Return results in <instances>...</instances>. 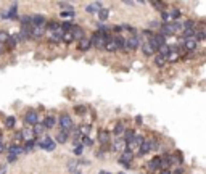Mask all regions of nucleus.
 <instances>
[{
	"instance_id": "f257e3e1",
	"label": "nucleus",
	"mask_w": 206,
	"mask_h": 174,
	"mask_svg": "<svg viewBox=\"0 0 206 174\" xmlns=\"http://www.w3.org/2000/svg\"><path fill=\"white\" fill-rule=\"evenodd\" d=\"M110 34L108 32H103V31H97V32H93L92 37H90V40H92V45L95 47V49L98 50H101V49H105V44L110 40Z\"/></svg>"
},
{
	"instance_id": "f03ea898",
	"label": "nucleus",
	"mask_w": 206,
	"mask_h": 174,
	"mask_svg": "<svg viewBox=\"0 0 206 174\" xmlns=\"http://www.w3.org/2000/svg\"><path fill=\"white\" fill-rule=\"evenodd\" d=\"M161 18H163V23L164 24H169V23H174L180 18V10L179 8H172V10H164L161 13Z\"/></svg>"
},
{
	"instance_id": "7ed1b4c3",
	"label": "nucleus",
	"mask_w": 206,
	"mask_h": 174,
	"mask_svg": "<svg viewBox=\"0 0 206 174\" xmlns=\"http://www.w3.org/2000/svg\"><path fill=\"white\" fill-rule=\"evenodd\" d=\"M156 145H158V142L154 139H145V142L140 145L137 155H139V157H143V155H147L148 152H151V150L156 148Z\"/></svg>"
},
{
	"instance_id": "20e7f679",
	"label": "nucleus",
	"mask_w": 206,
	"mask_h": 174,
	"mask_svg": "<svg viewBox=\"0 0 206 174\" xmlns=\"http://www.w3.org/2000/svg\"><path fill=\"white\" fill-rule=\"evenodd\" d=\"M139 45H140V37L139 36H129V37H126V52H134V50H137L139 49Z\"/></svg>"
},
{
	"instance_id": "39448f33",
	"label": "nucleus",
	"mask_w": 206,
	"mask_h": 174,
	"mask_svg": "<svg viewBox=\"0 0 206 174\" xmlns=\"http://www.w3.org/2000/svg\"><path fill=\"white\" fill-rule=\"evenodd\" d=\"M60 128H61V131H66V132H71L73 128H74V124H73V119H71V116L69 115H61L60 116Z\"/></svg>"
},
{
	"instance_id": "423d86ee",
	"label": "nucleus",
	"mask_w": 206,
	"mask_h": 174,
	"mask_svg": "<svg viewBox=\"0 0 206 174\" xmlns=\"http://www.w3.org/2000/svg\"><path fill=\"white\" fill-rule=\"evenodd\" d=\"M37 145H39L40 148L47 150V152H53L55 147H57V142L52 140V137H48V135H45V137H42L39 142H37Z\"/></svg>"
},
{
	"instance_id": "0eeeda50",
	"label": "nucleus",
	"mask_w": 206,
	"mask_h": 174,
	"mask_svg": "<svg viewBox=\"0 0 206 174\" xmlns=\"http://www.w3.org/2000/svg\"><path fill=\"white\" fill-rule=\"evenodd\" d=\"M148 42L153 45V49L158 52L163 45H166V37H164V36H161V34H153V36L148 39Z\"/></svg>"
},
{
	"instance_id": "6e6552de",
	"label": "nucleus",
	"mask_w": 206,
	"mask_h": 174,
	"mask_svg": "<svg viewBox=\"0 0 206 174\" xmlns=\"http://www.w3.org/2000/svg\"><path fill=\"white\" fill-rule=\"evenodd\" d=\"M182 55V49L180 47H171V53L167 55V63H176Z\"/></svg>"
},
{
	"instance_id": "1a4fd4ad",
	"label": "nucleus",
	"mask_w": 206,
	"mask_h": 174,
	"mask_svg": "<svg viewBox=\"0 0 206 174\" xmlns=\"http://www.w3.org/2000/svg\"><path fill=\"white\" fill-rule=\"evenodd\" d=\"M24 123L34 128V126L39 123V115H37L36 111H27L26 115H24Z\"/></svg>"
},
{
	"instance_id": "9d476101",
	"label": "nucleus",
	"mask_w": 206,
	"mask_h": 174,
	"mask_svg": "<svg viewBox=\"0 0 206 174\" xmlns=\"http://www.w3.org/2000/svg\"><path fill=\"white\" fill-rule=\"evenodd\" d=\"M20 134H21V139L24 140V142L36 140V135H34V131H32V128H24L23 131H20Z\"/></svg>"
},
{
	"instance_id": "9b49d317",
	"label": "nucleus",
	"mask_w": 206,
	"mask_h": 174,
	"mask_svg": "<svg viewBox=\"0 0 206 174\" xmlns=\"http://www.w3.org/2000/svg\"><path fill=\"white\" fill-rule=\"evenodd\" d=\"M45 31H47V24L45 26H32L31 37L32 39H40V37L45 34Z\"/></svg>"
},
{
	"instance_id": "f8f14e48",
	"label": "nucleus",
	"mask_w": 206,
	"mask_h": 174,
	"mask_svg": "<svg viewBox=\"0 0 206 174\" xmlns=\"http://www.w3.org/2000/svg\"><path fill=\"white\" fill-rule=\"evenodd\" d=\"M92 40H90V37H84V39H81L77 42V49L81 50V52H87V50H90L92 49Z\"/></svg>"
},
{
	"instance_id": "ddd939ff",
	"label": "nucleus",
	"mask_w": 206,
	"mask_h": 174,
	"mask_svg": "<svg viewBox=\"0 0 206 174\" xmlns=\"http://www.w3.org/2000/svg\"><path fill=\"white\" fill-rule=\"evenodd\" d=\"M98 142H100L101 147H106V145L111 142V135H110L108 131H100V132H98Z\"/></svg>"
},
{
	"instance_id": "4468645a",
	"label": "nucleus",
	"mask_w": 206,
	"mask_h": 174,
	"mask_svg": "<svg viewBox=\"0 0 206 174\" xmlns=\"http://www.w3.org/2000/svg\"><path fill=\"white\" fill-rule=\"evenodd\" d=\"M148 171H161V157H154L151 158V161L148 163Z\"/></svg>"
},
{
	"instance_id": "2eb2a0df",
	"label": "nucleus",
	"mask_w": 206,
	"mask_h": 174,
	"mask_svg": "<svg viewBox=\"0 0 206 174\" xmlns=\"http://www.w3.org/2000/svg\"><path fill=\"white\" fill-rule=\"evenodd\" d=\"M182 153L180 152H176V153H169V163L171 166H180L182 164Z\"/></svg>"
},
{
	"instance_id": "dca6fc26",
	"label": "nucleus",
	"mask_w": 206,
	"mask_h": 174,
	"mask_svg": "<svg viewBox=\"0 0 206 174\" xmlns=\"http://www.w3.org/2000/svg\"><path fill=\"white\" fill-rule=\"evenodd\" d=\"M126 148H127V142H126L124 139L119 137V139H116L114 142H113V150H116V152H121V153H123Z\"/></svg>"
},
{
	"instance_id": "f3484780",
	"label": "nucleus",
	"mask_w": 206,
	"mask_h": 174,
	"mask_svg": "<svg viewBox=\"0 0 206 174\" xmlns=\"http://www.w3.org/2000/svg\"><path fill=\"white\" fill-rule=\"evenodd\" d=\"M103 50L110 52V53H114V52H118V50H119V47H118V44H116L114 37H110V40L105 44V49H103Z\"/></svg>"
},
{
	"instance_id": "a211bd4d",
	"label": "nucleus",
	"mask_w": 206,
	"mask_h": 174,
	"mask_svg": "<svg viewBox=\"0 0 206 174\" xmlns=\"http://www.w3.org/2000/svg\"><path fill=\"white\" fill-rule=\"evenodd\" d=\"M142 52H143V55H145V56H154V53H156V50L153 49V45L150 44L148 40L142 44Z\"/></svg>"
},
{
	"instance_id": "6ab92c4d",
	"label": "nucleus",
	"mask_w": 206,
	"mask_h": 174,
	"mask_svg": "<svg viewBox=\"0 0 206 174\" xmlns=\"http://www.w3.org/2000/svg\"><path fill=\"white\" fill-rule=\"evenodd\" d=\"M101 10V3L100 2H93V3H90V5H87L86 7V11L89 13V15H98V11Z\"/></svg>"
},
{
	"instance_id": "aec40b11",
	"label": "nucleus",
	"mask_w": 206,
	"mask_h": 174,
	"mask_svg": "<svg viewBox=\"0 0 206 174\" xmlns=\"http://www.w3.org/2000/svg\"><path fill=\"white\" fill-rule=\"evenodd\" d=\"M71 32H73L74 40H77V42L81 40V39H84V37H86V36H84V29H82L81 26H76V24H74V27L71 29Z\"/></svg>"
},
{
	"instance_id": "412c9836",
	"label": "nucleus",
	"mask_w": 206,
	"mask_h": 174,
	"mask_svg": "<svg viewBox=\"0 0 206 174\" xmlns=\"http://www.w3.org/2000/svg\"><path fill=\"white\" fill-rule=\"evenodd\" d=\"M31 23H32V26H45L47 24L45 18L42 15H32L31 16Z\"/></svg>"
},
{
	"instance_id": "4be33fe9",
	"label": "nucleus",
	"mask_w": 206,
	"mask_h": 174,
	"mask_svg": "<svg viewBox=\"0 0 206 174\" xmlns=\"http://www.w3.org/2000/svg\"><path fill=\"white\" fill-rule=\"evenodd\" d=\"M134 157L135 155L130 152V150H127L126 148L124 152H123V155L119 157V161H124V163H132V160H134Z\"/></svg>"
},
{
	"instance_id": "5701e85b",
	"label": "nucleus",
	"mask_w": 206,
	"mask_h": 174,
	"mask_svg": "<svg viewBox=\"0 0 206 174\" xmlns=\"http://www.w3.org/2000/svg\"><path fill=\"white\" fill-rule=\"evenodd\" d=\"M24 152V150H23V147H20V145H11L10 148H8V155H11V157H20V155Z\"/></svg>"
},
{
	"instance_id": "b1692460",
	"label": "nucleus",
	"mask_w": 206,
	"mask_h": 174,
	"mask_svg": "<svg viewBox=\"0 0 206 174\" xmlns=\"http://www.w3.org/2000/svg\"><path fill=\"white\" fill-rule=\"evenodd\" d=\"M55 139H57V142H58V144H66V142H68V139H69V132H66V131H60Z\"/></svg>"
},
{
	"instance_id": "393cba45",
	"label": "nucleus",
	"mask_w": 206,
	"mask_h": 174,
	"mask_svg": "<svg viewBox=\"0 0 206 174\" xmlns=\"http://www.w3.org/2000/svg\"><path fill=\"white\" fill-rule=\"evenodd\" d=\"M184 49H185L187 52H193V50H196V40H195V39L184 40Z\"/></svg>"
},
{
	"instance_id": "a878e982",
	"label": "nucleus",
	"mask_w": 206,
	"mask_h": 174,
	"mask_svg": "<svg viewBox=\"0 0 206 174\" xmlns=\"http://www.w3.org/2000/svg\"><path fill=\"white\" fill-rule=\"evenodd\" d=\"M113 132H114V135H118V137H119L121 134L126 132V128H124V123H123V121H118V123H116Z\"/></svg>"
},
{
	"instance_id": "bb28decb",
	"label": "nucleus",
	"mask_w": 206,
	"mask_h": 174,
	"mask_svg": "<svg viewBox=\"0 0 206 174\" xmlns=\"http://www.w3.org/2000/svg\"><path fill=\"white\" fill-rule=\"evenodd\" d=\"M55 123H57L55 116L48 115V116L45 118V121H44V126H45V129H52V128H55Z\"/></svg>"
},
{
	"instance_id": "cd10ccee",
	"label": "nucleus",
	"mask_w": 206,
	"mask_h": 174,
	"mask_svg": "<svg viewBox=\"0 0 206 174\" xmlns=\"http://www.w3.org/2000/svg\"><path fill=\"white\" fill-rule=\"evenodd\" d=\"M166 63H167V58H166V56H163L161 53H156V55H154V65H156V66H164Z\"/></svg>"
},
{
	"instance_id": "c85d7f7f",
	"label": "nucleus",
	"mask_w": 206,
	"mask_h": 174,
	"mask_svg": "<svg viewBox=\"0 0 206 174\" xmlns=\"http://www.w3.org/2000/svg\"><path fill=\"white\" fill-rule=\"evenodd\" d=\"M79 132H81L82 137H90V132H92V126H89V124H84L79 128Z\"/></svg>"
},
{
	"instance_id": "c756f323",
	"label": "nucleus",
	"mask_w": 206,
	"mask_h": 174,
	"mask_svg": "<svg viewBox=\"0 0 206 174\" xmlns=\"http://www.w3.org/2000/svg\"><path fill=\"white\" fill-rule=\"evenodd\" d=\"M32 131H34V135H42L45 132V126L44 123H37L34 128H32Z\"/></svg>"
},
{
	"instance_id": "7c9ffc66",
	"label": "nucleus",
	"mask_w": 206,
	"mask_h": 174,
	"mask_svg": "<svg viewBox=\"0 0 206 174\" xmlns=\"http://www.w3.org/2000/svg\"><path fill=\"white\" fill-rule=\"evenodd\" d=\"M108 16H110V10H108V8H101V10L98 11V20H100L101 23L108 20Z\"/></svg>"
},
{
	"instance_id": "2f4dec72",
	"label": "nucleus",
	"mask_w": 206,
	"mask_h": 174,
	"mask_svg": "<svg viewBox=\"0 0 206 174\" xmlns=\"http://www.w3.org/2000/svg\"><path fill=\"white\" fill-rule=\"evenodd\" d=\"M134 137H135V132H134V131H132V129H126V132H124V140H126V142L130 144V142L134 140Z\"/></svg>"
},
{
	"instance_id": "473e14b6",
	"label": "nucleus",
	"mask_w": 206,
	"mask_h": 174,
	"mask_svg": "<svg viewBox=\"0 0 206 174\" xmlns=\"http://www.w3.org/2000/svg\"><path fill=\"white\" fill-rule=\"evenodd\" d=\"M16 8H18V3H13L11 8H10V11L7 13V18H10V20H15V18L18 16V13H16Z\"/></svg>"
},
{
	"instance_id": "72a5a7b5",
	"label": "nucleus",
	"mask_w": 206,
	"mask_h": 174,
	"mask_svg": "<svg viewBox=\"0 0 206 174\" xmlns=\"http://www.w3.org/2000/svg\"><path fill=\"white\" fill-rule=\"evenodd\" d=\"M114 40H116V44H118L119 50H124V49H126V39H124L123 36H116Z\"/></svg>"
},
{
	"instance_id": "f704fd0d",
	"label": "nucleus",
	"mask_w": 206,
	"mask_h": 174,
	"mask_svg": "<svg viewBox=\"0 0 206 174\" xmlns=\"http://www.w3.org/2000/svg\"><path fill=\"white\" fill-rule=\"evenodd\" d=\"M37 145V142L36 140H31V142H26V145L24 147H23V150H24L26 153H29V152H32V150H34V147Z\"/></svg>"
},
{
	"instance_id": "c9c22d12",
	"label": "nucleus",
	"mask_w": 206,
	"mask_h": 174,
	"mask_svg": "<svg viewBox=\"0 0 206 174\" xmlns=\"http://www.w3.org/2000/svg\"><path fill=\"white\" fill-rule=\"evenodd\" d=\"M15 124H16V119H15V116H8V118L5 119V126H7L8 129L15 128Z\"/></svg>"
},
{
	"instance_id": "e433bc0d",
	"label": "nucleus",
	"mask_w": 206,
	"mask_h": 174,
	"mask_svg": "<svg viewBox=\"0 0 206 174\" xmlns=\"http://www.w3.org/2000/svg\"><path fill=\"white\" fill-rule=\"evenodd\" d=\"M61 18H73L74 16V8H68V10H63L61 13Z\"/></svg>"
},
{
	"instance_id": "4c0bfd02",
	"label": "nucleus",
	"mask_w": 206,
	"mask_h": 174,
	"mask_svg": "<svg viewBox=\"0 0 206 174\" xmlns=\"http://www.w3.org/2000/svg\"><path fill=\"white\" fill-rule=\"evenodd\" d=\"M190 29H195V21L193 20H187L184 23V31H190Z\"/></svg>"
},
{
	"instance_id": "58836bf2",
	"label": "nucleus",
	"mask_w": 206,
	"mask_h": 174,
	"mask_svg": "<svg viewBox=\"0 0 206 174\" xmlns=\"http://www.w3.org/2000/svg\"><path fill=\"white\" fill-rule=\"evenodd\" d=\"M63 42H66V44H69V42H73L74 40V37H73V32L69 31V32H64L63 34V39H61Z\"/></svg>"
},
{
	"instance_id": "ea45409f",
	"label": "nucleus",
	"mask_w": 206,
	"mask_h": 174,
	"mask_svg": "<svg viewBox=\"0 0 206 174\" xmlns=\"http://www.w3.org/2000/svg\"><path fill=\"white\" fill-rule=\"evenodd\" d=\"M151 5L154 7V8H158V10H161V13L166 10V3H163V2H158V0H154V2H151Z\"/></svg>"
},
{
	"instance_id": "a19ab883",
	"label": "nucleus",
	"mask_w": 206,
	"mask_h": 174,
	"mask_svg": "<svg viewBox=\"0 0 206 174\" xmlns=\"http://www.w3.org/2000/svg\"><path fill=\"white\" fill-rule=\"evenodd\" d=\"M8 39H10L8 32H5V31H0V44H7Z\"/></svg>"
},
{
	"instance_id": "79ce46f5",
	"label": "nucleus",
	"mask_w": 206,
	"mask_h": 174,
	"mask_svg": "<svg viewBox=\"0 0 206 174\" xmlns=\"http://www.w3.org/2000/svg\"><path fill=\"white\" fill-rule=\"evenodd\" d=\"M81 144H82V147H92V145H93V140H92L90 137H82Z\"/></svg>"
},
{
	"instance_id": "37998d69",
	"label": "nucleus",
	"mask_w": 206,
	"mask_h": 174,
	"mask_svg": "<svg viewBox=\"0 0 206 174\" xmlns=\"http://www.w3.org/2000/svg\"><path fill=\"white\" fill-rule=\"evenodd\" d=\"M74 111H76L77 115H86V113H87V106H84V105H77L76 108H74Z\"/></svg>"
},
{
	"instance_id": "c03bdc74",
	"label": "nucleus",
	"mask_w": 206,
	"mask_h": 174,
	"mask_svg": "<svg viewBox=\"0 0 206 174\" xmlns=\"http://www.w3.org/2000/svg\"><path fill=\"white\" fill-rule=\"evenodd\" d=\"M206 39V31H196L195 40H204Z\"/></svg>"
},
{
	"instance_id": "a18cd8bd",
	"label": "nucleus",
	"mask_w": 206,
	"mask_h": 174,
	"mask_svg": "<svg viewBox=\"0 0 206 174\" xmlns=\"http://www.w3.org/2000/svg\"><path fill=\"white\" fill-rule=\"evenodd\" d=\"M7 44H8V47H10V49H15V47H16V44H18L16 37H15V36H13V37H10V39H8V42H7Z\"/></svg>"
},
{
	"instance_id": "49530a36",
	"label": "nucleus",
	"mask_w": 206,
	"mask_h": 174,
	"mask_svg": "<svg viewBox=\"0 0 206 174\" xmlns=\"http://www.w3.org/2000/svg\"><path fill=\"white\" fill-rule=\"evenodd\" d=\"M82 145H79V147H74V155H76V157H81L82 155Z\"/></svg>"
},
{
	"instance_id": "de8ad7c7",
	"label": "nucleus",
	"mask_w": 206,
	"mask_h": 174,
	"mask_svg": "<svg viewBox=\"0 0 206 174\" xmlns=\"http://www.w3.org/2000/svg\"><path fill=\"white\" fill-rule=\"evenodd\" d=\"M0 174H7V164H0Z\"/></svg>"
},
{
	"instance_id": "09e8293b",
	"label": "nucleus",
	"mask_w": 206,
	"mask_h": 174,
	"mask_svg": "<svg viewBox=\"0 0 206 174\" xmlns=\"http://www.w3.org/2000/svg\"><path fill=\"white\" fill-rule=\"evenodd\" d=\"M174 174H184V168L177 166V168H176V171H174Z\"/></svg>"
},
{
	"instance_id": "8fccbe9b",
	"label": "nucleus",
	"mask_w": 206,
	"mask_h": 174,
	"mask_svg": "<svg viewBox=\"0 0 206 174\" xmlns=\"http://www.w3.org/2000/svg\"><path fill=\"white\" fill-rule=\"evenodd\" d=\"M160 174H172V172L169 171V169H161V171H160Z\"/></svg>"
},
{
	"instance_id": "3c124183",
	"label": "nucleus",
	"mask_w": 206,
	"mask_h": 174,
	"mask_svg": "<svg viewBox=\"0 0 206 174\" xmlns=\"http://www.w3.org/2000/svg\"><path fill=\"white\" fill-rule=\"evenodd\" d=\"M3 150H5V145H3V142H2V140H0V153H2Z\"/></svg>"
},
{
	"instance_id": "603ef678",
	"label": "nucleus",
	"mask_w": 206,
	"mask_h": 174,
	"mask_svg": "<svg viewBox=\"0 0 206 174\" xmlns=\"http://www.w3.org/2000/svg\"><path fill=\"white\" fill-rule=\"evenodd\" d=\"M135 121H137V124H140V123H142V118H140V116H137V118H135Z\"/></svg>"
},
{
	"instance_id": "864d4df0",
	"label": "nucleus",
	"mask_w": 206,
	"mask_h": 174,
	"mask_svg": "<svg viewBox=\"0 0 206 174\" xmlns=\"http://www.w3.org/2000/svg\"><path fill=\"white\" fill-rule=\"evenodd\" d=\"M3 53V49H2V47H0V55H2Z\"/></svg>"
},
{
	"instance_id": "5fc2aeb1",
	"label": "nucleus",
	"mask_w": 206,
	"mask_h": 174,
	"mask_svg": "<svg viewBox=\"0 0 206 174\" xmlns=\"http://www.w3.org/2000/svg\"><path fill=\"white\" fill-rule=\"evenodd\" d=\"M76 174H81V172H79V171H77V172H76Z\"/></svg>"
},
{
	"instance_id": "6e6d98bb",
	"label": "nucleus",
	"mask_w": 206,
	"mask_h": 174,
	"mask_svg": "<svg viewBox=\"0 0 206 174\" xmlns=\"http://www.w3.org/2000/svg\"><path fill=\"white\" fill-rule=\"evenodd\" d=\"M119 174H123V172H119Z\"/></svg>"
}]
</instances>
